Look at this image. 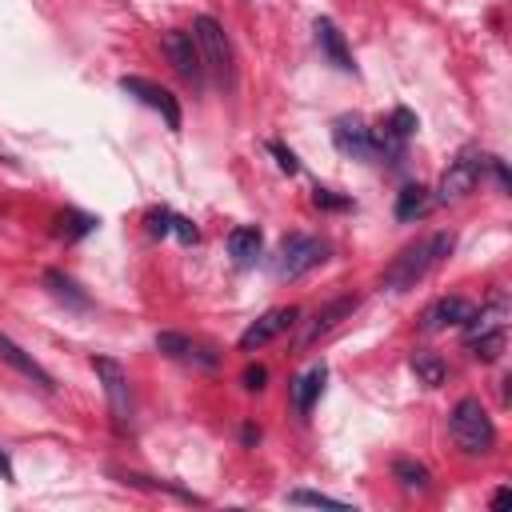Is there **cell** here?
Instances as JSON below:
<instances>
[{
    "instance_id": "obj_1",
    "label": "cell",
    "mask_w": 512,
    "mask_h": 512,
    "mask_svg": "<svg viewBox=\"0 0 512 512\" xmlns=\"http://www.w3.org/2000/svg\"><path fill=\"white\" fill-rule=\"evenodd\" d=\"M452 232H432V236H424V240H416V244H408L392 264H388V272H384V284L392 288V292H404V288H412L416 280H424L448 252H452Z\"/></svg>"
},
{
    "instance_id": "obj_2",
    "label": "cell",
    "mask_w": 512,
    "mask_h": 512,
    "mask_svg": "<svg viewBox=\"0 0 512 512\" xmlns=\"http://www.w3.org/2000/svg\"><path fill=\"white\" fill-rule=\"evenodd\" d=\"M448 432H452V440H456L468 456H484V452H492V444H496L492 416L484 412V404H480L476 396H464V400L452 408Z\"/></svg>"
},
{
    "instance_id": "obj_3",
    "label": "cell",
    "mask_w": 512,
    "mask_h": 512,
    "mask_svg": "<svg viewBox=\"0 0 512 512\" xmlns=\"http://www.w3.org/2000/svg\"><path fill=\"white\" fill-rule=\"evenodd\" d=\"M192 40L200 48L204 72H212L220 84H232V44H228L224 28L212 16H196L192 20Z\"/></svg>"
},
{
    "instance_id": "obj_4",
    "label": "cell",
    "mask_w": 512,
    "mask_h": 512,
    "mask_svg": "<svg viewBox=\"0 0 512 512\" xmlns=\"http://www.w3.org/2000/svg\"><path fill=\"white\" fill-rule=\"evenodd\" d=\"M324 256H328V244H324V240L292 232V236L280 240V252H276V264H272V268H276L280 280H300V276L312 272Z\"/></svg>"
},
{
    "instance_id": "obj_5",
    "label": "cell",
    "mask_w": 512,
    "mask_h": 512,
    "mask_svg": "<svg viewBox=\"0 0 512 512\" xmlns=\"http://www.w3.org/2000/svg\"><path fill=\"white\" fill-rule=\"evenodd\" d=\"M488 160H492V156H480V152L456 156V160L448 164V172L440 176V200H460V196H468V192L484 180Z\"/></svg>"
},
{
    "instance_id": "obj_6",
    "label": "cell",
    "mask_w": 512,
    "mask_h": 512,
    "mask_svg": "<svg viewBox=\"0 0 512 512\" xmlns=\"http://www.w3.org/2000/svg\"><path fill=\"white\" fill-rule=\"evenodd\" d=\"M92 368H96V376H100V384H104V396H108V408H112L116 428H124V424H128V416H132V388H128V372H124L116 360H108V356H96V360H92Z\"/></svg>"
},
{
    "instance_id": "obj_7",
    "label": "cell",
    "mask_w": 512,
    "mask_h": 512,
    "mask_svg": "<svg viewBox=\"0 0 512 512\" xmlns=\"http://www.w3.org/2000/svg\"><path fill=\"white\" fill-rule=\"evenodd\" d=\"M120 92H128L132 100H140V104H148L152 112H160L172 132L180 128V104H176V96H172L164 84L144 80V76H120Z\"/></svg>"
},
{
    "instance_id": "obj_8",
    "label": "cell",
    "mask_w": 512,
    "mask_h": 512,
    "mask_svg": "<svg viewBox=\"0 0 512 512\" xmlns=\"http://www.w3.org/2000/svg\"><path fill=\"white\" fill-rule=\"evenodd\" d=\"M160 44H164V52H168V60H172V68L180 72V80H188V84H204V60H200V48H196V40H192V32H164L160 36Z\"/></svg>"
},
{
    "instance_id": "obj_9",
    "label": "cell",
    "mask_w": 512,
    "mask_h": 512,
    "mask_svg": "<svg viewBox=\"0 0 512 512\" xmlns=\"http://www.w3.org/2000/svg\"><path fill=\"white\" fill-rule=\"evenodd\" d=\"M332 140H336V148H340L344 156H352V160H376L372 128H364L356 116H344V120H336V128H332Z\"/></svg>"
},
{
    "instance_id": "obj_10",
    "label": "cell",
    "mask_w": 512,
    "mask_h": 512,
    "mask_svg": "<svg viewBox=\"0 0 512 512\" xmlns=\"http://www.w3.org/2000/svg\"><path fill=\"white\" fill-rule=\"evenodd\" d=\"M296 308H272V312H264L256 324H248L244 332H240V348L244 352H252V348H260V344H268V340H276L284 328H292L296 324Z\"/></svg>"
},
{
    "instance_id": "obj_11",
    "label": "cell",
    "mask_w": 512,
    "mask_h": 512,
    "mask_svg": "<svg viewBox=\"0 0 512 512\" xmlns=\"http://www.w3.org/2000/svg\"><path fill=\"white\" fill-rule=\"evenodd\" d=\"M312 32H316V44H320V52H324V60H328L332 68H340V72H356L352 52H348V44H344V32H340L328 16H320Z\"/></svg>"
},
{
    "instance_id": "obj_12",
    "label": "cell",
    "mask_w": 512,
    "mask_h": 512,
    "mask_svg": "<svg viewBox=\"0 0 512 512\" xmlns=\"http://www.w3.org/2000/svg\"><path fill=\"white\" fill-rule=\"evenodd\" d=\"M156 348L164 356H172V360H188V364H200V368H212L216 364V352H208L204 344H196V340H188L180 332H160L156 336Z\"/></svg>"
},
{
    "instance_id": "obj_13",
    "label": "cell",
    "mask_w": 512,
    "mask_h": 512,
    "mask_svg": "<svg viewBox=\"0 0 512 512\" xmlns=\"http://www.w3.org/2000/svg\"><path fill=\"white\" fill-rule=\"evenodd\" d=\"M0 360H8V364H12L20 376H28L36 388H44V392H52V388H56V380H52V376H48V372L28 356V352H24L12 336H4V332H0Z\"/></svg>"
},
{
    "instance_id": "obj_14",
    "label": "cell",
    "mask_w": 512,
    "mask_h": 512,
    "mask_svg": "<svg viewBox=\"0 0 512 512\" xmlns=\"http://www.w3.org/2000/svg\"><path fill=\"white\" fill-rule=\"evenodd\" d=\"M472 312H476V308H472L464 296H444V300H436V304L424 312V328L436 332V328H448V324H468Z\"/></svg>"
},
{
    "instance_id": "obj_15",
    "label": "cell",
    "mask_w": 512,
    "mask_h": 512,
    "mask_svg": "<svg viewBox=\"0 0 512 512\" xmlns=\"http://www.w3.org/2000/svg\"><path fill=\"white\" fill-rule=\"evenodd\" d=\"M324 380H328V368H324V364H312L304 376H296V380H292V404H296V412H300V416H308V412H312L316 396L324 392Z\"/></svg>"
},
{
    "instance_id": "obj_16",
    "label": "cell",
    "mask_w": 512,
    "mask_h": 512,
    "mask_svg": "<svg viewBox=\"0 0 512 512\" xmlns=\"http://www.w3.org/2000/svg\"><path fill=\"white\" fill-rule=\"evenodd\" d=\"M228 256L240 268H252L260 260V232L256 228H232L228 232Z\"/></svg>"
},
{
    "instance_id": "obj_17",
    "label": "cell",
    "mask_w": 512,
    "mask_h": 512,
    "mask_svg": "<svg viewBox=\"0 0 512 512\" xmlns=\"http://www.w3.org/2000/svg\"><path fill=\"white\" fill-rule=\"evenodd\" d=\"M428 208H432L428 188H420V184H404V188H400V196H396V220L412 224V220H420Z\"/></svg>"
},
{
    "instance_id": "obj_18",
    "label": "cell",
    "mask_w": 512,
    "mask_h": 512,
    "mask_svg": "<svg viewBox=\"0 0 512 512\" xmlns=\"http://www.w3.org/2000/svg\"><path fill=\"white\" fill-rule=\"evenodd\" d=\"M352 308H356V300H348V296H344V300H332V304H324V308L316 312V320L308 324V332H304V344H308V340H316L320 332H328V328H332L340 316H348Z\"/></svg>"
},
{
    "instance_id": "obj_19",
    "label": "cell",
    "mask_w": 512,
    "mask_h": 512,
    "mask_svg": "<svg viewBox=\"0 0 512 512\" xmlns=\"http://www.w3.org/2000/svg\"><path fill=\"white\" fill-rule=\"evenodd\" d=\"M412 372L420 376V384L440 388V384H444V376H448V364H444L436 352H416V356H412Z\"/></svg>"
},
{
    "instance_id": "obj_20",
    "label": "cell",
    "mask_w": 512,
    "mask_h": 512,
    "mask_svg": "<svg viewBox=\"0 0 512 512\" xmlns=\"http://www.w3.org/2000/svg\"><path fill=\"white\" fill-rule=\"evenodd\" d=\"M44 284L52 288V296H60V300H68L72 308H88V296H84V292H80V288H76V284H72V280H68L64 272H56V268H48V272H44Z\"/></svg>"
},
{
    "instance_id": "obj_21",
    "label": "cell",
    "mask_w": 512,
    "mask_h": 512,
    "mask_svg": "<svg viewBox=\"0 0 512 512\" xmlns=\"http://www.w3.org/2000/svg\"><path fill=\"white\" fill-rule=\"evenodd\" d=\"M392 476H396L404 488H412V492H424V488H428V468L416 464V460H404V456H400V460L392 464Z\"/></svg>"
},
{
    "instance_id": "obj_22",
    "label": "cell",
    "mask_w": 512,
    "mask_h": 512,
    "mask_svg": "<svg viewBox=\"0 0 512 512\" xmlns=\"http://www.w3.org/2000/svg\"><path fill=\"white\" fill-rule=\"evenodd\" d=\"M388 136H396V140H404L408 144V136H416V128H420V120H416V112H408V108H396L384 124H380Z\"/></svg>"
},
{
    "instance_id": "obj_23",
    "label": "cell",
    "mask_w": 512,
    "mask_h": 512,
    "mask_svg": "<svg viewBox=\"0 0 512 512\" xmlns=\"http://www.w3.org/2000/svg\"><path fill=\"white\" fill-rule=\"evenodd\" d=\"M468 344H472V352H476L480 360H496V356L504 352V328L496 324V328H488V332H480V336H472Z\"/></svg>"
},
{
    "instance_id": "obj_24",
    "label": "cell",
    "mask_w": 512,
    "mask_h": 512,
    "mask_svg": "<svg viewBox=\"0 0 512 512\" xmlns=\"http://www.w3.org/2000/svg\"><path fill=\"white\" fill-rule=\"evenodd\" d=\"M288 504H312V508H348V504H344V500H336V496H324V492H304V488L288 492Z\"/></svg>"
},
{
    "instance_id": "obj_25",
    "label": "cell",
    "mask_w": 512,
    "mask_h": 512,
    "mask_svg": "<svg viewBox=\"0 0 512 512\" xmlns=\"http://www.w3.org/2000/svg\"><path fill=\"white\" fill-rule=\"evenodd\" d=\"M148 232H152V236H168V232H172V212H168V208L148 212Z\"/></svg>"
},
{
    "instance_id": "obj_26",
    "label": "cell",
    "mask_w": 512,
    "mask_h": 512,
    "mask_svg": "<svg viewBox=\"0 0 512 512\" xmlns=\"http://www.w3.org/2000/svg\"><path fill=\"white\" fill-rule=\"evenodd\" d=\"M268 152L276 156V164H280V172H288V176H292V172L300 168V164H296V156H292V152H288L284 144H276V140H268Z\"/></svg>"
},
{
    "instance_id": "obj_27",
    "label": "cell",
    "mask_w": 512,
    "mask_h": 512,
    "mask_svg": "<svg viewBox=\"0 0 512 512\" xmlns=\"http://www.w3.org/2000/svg\"><path fill=\"white\" fill-rule=\"evenodd\" d=\"M240 380H244V388H248V392H260V388H264V380H268V368H264V364H248Z\"/></svg>"
},
{
    "instance_id": "obj_28",
    "label": "cell",
    "mask_w": 512,
    "mask_h": 512,
    "mask_svg": "<svg viewBox=\"0 0 512 512\" xmlns=\"http://www.w3.org/2000/svg\"><path fill=\"white\" fill-rule=\"evenodd\" d=\"M312 200H316V208H332V212H336V208H348V200H344V196H336L332 188H316V192H312Z\"/></svg>"
},
{
    "instance_id": "obj_29",
    "label": "cell",
    "mask_w": 512,
    "mask_h": 512,
    "mask_svg": "<svg viewBox=\"0 0 512 512\" xmlns=\"http://www.w3.org/2000/svg\"><path fill=\"white\" fill-rule=\"evenodd\" d=\"M172 232L184 240V244H196V224L184 220V216H172Z\"/></svg>"
},
{
    "instance_id": "obj_30",
    "label": "cell",
    "mask_w": 512,
    "mask_h": 512,
    "mask_svg": "<svg viewBox=\"0 0 512 512\" xmlns=\"http://www.w3.org/2000/svg\"><path fill=\"white\" fill-rule=\"evenodd\" d=\"M0 476H4L8 484L16 480V472H12V464H8V456H4V448H0Z\"/></svg>"
},
{
    "instance_id": "obj_31",
    "label": "cell",
    "mask_w": 512,
    "mask_h": 512,
    "mask_svg": "<svg viewBox=\"0 0 512 512\" xmlns=\"http://www.w3.org/2000/svg\"><path fill=\"white\" fill-rule=\"evenodd\" d=\"M508 500H512V492H508V488H500V492H496V496H492V508H504V504H508Z\"/></svg>"
}]
</instances>
